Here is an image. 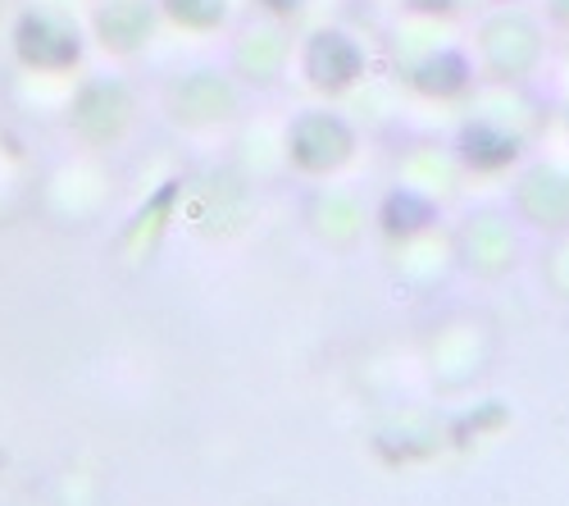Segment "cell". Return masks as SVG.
<instances>
[{
	"mask_svg": "<svg viewBox=\"0 0 569 506\" xmlns=\"http://www.w3.org/2000/svg\"><path fill=\"white\" fill-rule=\"evenodd\" d=\"M465 78H469V65H465V56L447 51V56H438V60H429V65H423V73H419V87H423V91H460V87H465Z\"/></svg>",
	"mask_w": 569,
	"mask_h": 506,
	"instance_id": "3",
	"label": "cell"
},
{
	"mask_svg": "<svg viewBox=\"0 0 569 506\" xmlns=\"http://www.w3.org/2000/svg\"><path fill=\"white\" fill-rule=\"evenodd\" d=\"M547 14L556 28H569V0H547Z\"/></svg>",
	"mask_w": 569,
	"mask_h": 506,
	"instance_id": "5",
	"label": "cell"
},
{
	"mask_svg": "<svg viewBox=\"0 0 569 506\" xmlns=\"http://www.w3.org/2000/svg\"><path fill=\"white\" fill-rule=\"evenodd\" d=\"M460 151H465V160H469L473 169H506V165L519 160L525 142H519L515 132H506V128L473 123V128H465V137H460Z\"/></svg>",
	"mask_w": 569,
	"mask_h": 506,
	"instance_id": "2",
	"label": "cell"
},
{
	"mask_svg": "<svg viewBox=\"0 0 569 506\" xmlns=\"http://www.w3.org/2000/svg\"><path fill=\"white\" fill-rule=\"evenodd\" d=\"M429 215H433V206L419 201V197H397L392 210H388L392 228H419V224H429Z\"/></svg>",
	"mask_w": 569,
	"mask_h": 506,
	"instance_id": "4",
	"label": "cell"
},
{
	"mask_svg": "<svg viewBox=\"0 0 569 506\" xmlns=\"http://www.w3.org/2000/svg\"><path fill=\"white\" fill-rule=\"evenodd\" d=\"M519 201H525L529 219H538L542 228H565V224H569V173L556 169V165L529 173Z\"/></svg>",
	"mask_w": 569,
	"mask_h": 506,
	"instance_id": "1",
	"label": "cell"
},
{
	"mask_svg": "<svg viewBox=\"0 0 569 506\" xmlns=\"http://www.w3.org/2000/svg\"><path fill=\"white\" fill-rule=\"evenodd\" d=\"M415 6H419V10H438V14H447L456 0H415Z\"/></svg>",
	"mask_w": 569,
	"mask_h": 506,
	"instance_id": "6",
	"label": "cell"
},
{
	"mask_svg": "<svg viewBox=\"0 0 569 506\" xmlns=\"http://www.w3.org/2000/svg\"><path fill=\"white\" fill-rule=\"evenodd\" d=\"M506 6H515V0H506Z\"/></svg>",
	"mask_w": 569,
	"mask_h": 506,
	"instance_id": "7",
	"label": "cell"
}]
</instances>
